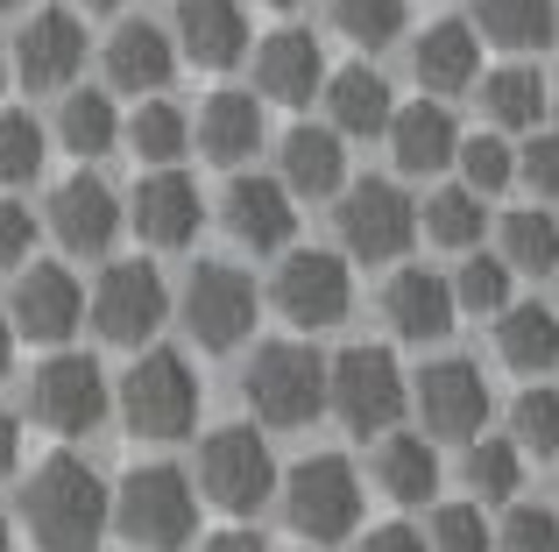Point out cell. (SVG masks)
I'll use <instances>...</instances> for the list:
<instances>
[{"label":"cell","mask_w":559,"mask_h":552,"mask_svg":"<svg viewBox=\"0 0 559 552\" xmlns=\"http://www.w3.org/2000/svg\"><path fill=\"white\" fill-rule=\"evenodd\" d=\"M22 517L43 552H93L107 539V482L79 454H50L22 489Z\"/></svg>","instance_id":"1"},{"label":"cell","mask_w":559,"mask_h":552,"mask_svg":"<svg viewBox=\"0 0 559 552\" xmlns=\"http://www.w3.org/2000/svg\"><path fill=\"white\" fill-rule=\"evenodd\" d=\"M107 525L135 552H185L199 531V496H191L185 468H170V460L128 468L121 489H107Z\"/></svg>","instance_id":"2"},{"label":"cell","mask_w":559,"mask_h":552,"mask_svg":"<svg viewBox=\"0 0 559 552\" xmlns=\"http://www.w3.org/2000/svg\"><path fill=\"white\" fill-rule=\"evenodd\" d=\"M241 389H248L255 425L298 432V425H312V418L326 411V355L305 347V340H270V347H255Z\"/></svg>","instance_id":"3"},{"label":"cell","mask_w":559,"mask_h":552,"mask_svg":"<svg viewBox=\"0 0 559 552\" xmlns=\"http://www.w3.org/2000/svg\"><path fill=\"white\" fill-rule=\"evenodd\" d=\"M121 418L135 440H185L191 425H199V375H191V361L178 347H150V355H135V369L121 375Z\"/></svg>","instance_id":"4"},{"label":"cell","mask_w":559,"mask_h":552,"mask_svg":"<svg viewBox=\"0 0 559 552\" xmlns=\"http://www.w3.org/2000/svg\"><path fill=\"white\" fill-rule=\"evenodd\" d=\"M326 404L341 411L347 432L382 440V432H396V418L411 411V383H404L390 347H347V355L326 361Z\"/></svg>","instance_id":"5"},{"label":"cell","mask_w":559,"mask_h":552,"mask_svg":"<svg viewBox=\"0 0 559 552\" xmlns=\"http://www.w3.org/2000/svg\"><path fill=\"white\" fill-rule=\"evenodd\" d=\"M276 489H284V525L298 531L305 545H341L347 531L361 525V475H355V460H341V454L298 460Z\"/></svg>","instance_id":"6"},{"label":"cell","mask_w":559,"mask_h":552,"mask_svg":"<svg viewBox=\"0 0 559 552\" xmlns=\"http://www.w3.org/2000/svg\"><path fill=\"white\" fill-rule=\"evenodd\" d=\"M107 404H114V389L93 355H50L28 375V418L43 432H57V440H85L107 418Z\"/></svg>","instance_id":"7"},{"label":"cell","mask_w":559,"mask_h":552,"mask_svg":"<svg viewBox=\"0 0 559 552\" xmlns=\"http://www.w3.org/2000/svg\"><path fill=\"white\" fill-rule=\"evenodd\" d=\"M199 489L219 503V511L248 517L276 496V460H270V440L255 425H219L205 432L199 446Z\"/></svg>","instance_id":"8"},{"label":"cell","mask_w":559,"mask_h":552,"mask_svg":"<svg viewBox=\"0 0 559 552\" xmlns=\"http://www.w3.org/2000/svg\"><path fill=\"white\" fill-rule=\"evenodd\" d=\"M418 241V206L404 184L390 178H361L341 192V249L355 263H396Z\"/></svg>","instance_id":"9"},{"label":"cell","mask_w":559,"mask_h":552,"mask_svg":"<svg viewBox=\"0 0 559 552\" xmlns=\"http://www.w3.org/2000/svg\"><path fill=\"white\" fill-rule=\"evenodd\" d=\"M276 312L298 333H326L355 312V276H347V255L333 249H290L284 269H276Z\"/></svg>","instance_id":"10"},{"label":"cell","mask_w":559,"mask_h":552,"mask_svg":"<svg viewBox=\"0 0 559 552\" xmlns=\"http://www.w3.org/2000/svg\"><path fill=\"white\" fill-rule=\"evenodd\" d=\"M178 319H185V333L199 347L227 355V347H241L248 326H255V284H248L234 263H199V269L185 276Z\"/></svg>","instance_id":"11"},{"label":"cell","mask_w":559,"mask_h":552,"mask_svg":"<svg viewBox=\"0 0 559 552\" xmlns=\"http://www.w3.org/2000/svg\"><path fill=\"white\" fill-rule=\"evenodd\" d=\"M164 319H170V290H164V276H156L150 263H114L107 276H99V290H93V326L107 333L114 347L156 340V333H164Z\"/></svg>","instance_id":"12"},{"label":"cell","mask_w":559,"mask_h":552,"mask_svg":"<svg viewBox=\"0 0 559 552\" xmlns=\"http://www.w3.org/2000/svg\"><path fill=\"white\" fill-rule=\"evenodd\" d=\"M411 404H418V418H425L432 440H475L481 418H489V383H481L475 361L447 355V361H432V369H418Z\"/></svg>","instance_id":"13"},{"label":"cell","mask_w":559,"mask_h":552,"mask_svg":"<svg viewBox=\"0 0 559 552\" xmlns=\"http://www.w3.org/2000/svg\"><path fill=\"white\" fill-rule=\"evenodd\" d=\"M14 71H22L28 93H64L85 71V28L71 8H36L14 36Z\"/></svg>","instance_id":"14"},{"label":"cell","mask_w":559,"mask_h":552,"mask_svg":"<svg viewBox=\"0 0 559 552\" xmlns=\"http://www.w3.org/2000/svg\"><path fill=\"white\" fill-rule=\"evenodd\" d=\"M85 319V290L64 263H28V276H14V304H8V326L28 333V340H71Z\"/></svg>","instance_id":"15"},{"label":"cell","mask_w":559,"mask_h":552,"mask_svg":"<svg viewBox=\"0 0 559 552\" xmlns=\"http://www.w3.org/2000/svg\"><path fill=\"white\" fill-rule=\"evenodd\" d=\"M199 220H205L199 184H191L185 170H150V178L128 192V220L121 227H135L150 249H185V241H199Z\"/></svg>","instance_id":"16"},{"label":"cell","mask_w":559,"mask_h":552,"mask_svg":"<svg viewBox=\"0 0 559 552\" xmlns=\"http://www.w3.org/2000/svg\"><path fill=\"white\" fill-rule=\"evenodd\" d=\"M50 235L64 241L71 255H107L114 235H121V199H114V184L93 178V170L64 178L50 192Z\"/></svg>","instance_id":"17"},{"label":"cell","mask_w":559,"mask_h":552,"mask_svg":"<svg viewBox=\"0 0 559 552\" xmlns=\"http://www.w3.org/2000/svg\"><path fill=\"white\" fill-rule=\"evenodd\" d=\"M227 235L255 255L290 249V235H298V199L276 178H234L227 184Z\"/></svg>","instance_id":"18"},{"label":"cell","mask_w":559,"mask_h":552,"mask_svg":"<svg viewBox=\"0 0 559 552\" xmlns=\"http://www.w3.org/2000/svg\"><path fill=\"white\" fill-rule=\"evenodd\" d=\"M326 85V50L305 28H276V36L255 43V93L284 99V107H305V99Z\"/></svg>","instance_id":"19"},{"label":"cell","mask_w":559,"mask_h":552,"mask_svg":"<svg viewBox=\"0 0 559 552\" xmlns=\"http://www.w3.org/2000/svg\"><path fill=\"white\" fill-rule=\"evenodd\" d=\"M178 50L199 71H227L248 57V8L241 0H178Z\"/></svg>","instance_id":"20"},{"label":"cell","mask_w":559,"mask_h":552,"mask_svg":"<svg viewBox=\"0 0 559 552\" xmlns=\"http://www.w3.org/2000/svg\"><path fill=\"white\" fill-rule=\"evenodd\" d=\"M178 71V43H170L164 22H121L107 36V79L135 99H156Z\"/></svg>","instance_id":"21"},{"label":"cell","mask_w":559,"mask_h":552,"mask_svg":"<svg viewBox=\"0 0 559 552\" xmlns=\"http://www.w3.org/2000/svg\"><path fill=\"white\" fill-rule=\"evenodd\" d=\"M276 184L290 199H341L347 192V156H341V135L333 128H290L276 142Z\"/></svg>","instance_id":"22"},{"label":"cell","mask_w":559,"mask_h":552,"mask_svg":"<svg viewBox=\"0 0 559 552\" xmlns=\"http://www.w3.org/2000/svg\"><path fill=\"white\" fill-rule=\"evenodd\" d=\"M390 156H396V170L404 178H439V170H453V149H461V128H453V113L447 107H396L390 113Z\"/></svg>","instance_id":"23"},{"label":"cell","mask_w":559,"mask_h":552,"mask_svg":"<svg viewBox=\"0 0 559 552\" xmlns=\"http://www.w3.org/2000/svg\"><path fill=\"white\" fill-rule=\"evenodd\" d=\"M382 319H390L404 340H447L453 333V290L439 269H396L390 290H382Z\"/></svg>","instance_id":"24"},{"label":"cell","mask_w":559,"mask_h":552,"mask_svg":"<svg viewBox=\"0 0 559 552\" xmlns=\"http://www.w3.org/2000/svg\"><path fill=\"white\" fill-rule=\"evenodd\" d=\"M326 113H333V135H355V142H369L390 128V113H396V93H390V79L369 64H347V71H326Z\"/></svg>","instance_id":"25"},{"label":"cell","mask_w":559,"mask_h":552,"mask_svg":"<svg viewBox=\"0 0 559 552\" xmlns=\"http://www.w3.org/2000/svg\"><path fill=\"white\" fill-rule=\"evenodd\" d=\"M411 71H418L425 93H467L481 71V36L467 22H432L411 43Z\"/></svg>","instance_id":"26"},{"label":"cell","mask_w":559,"mask_h":552,"mask_svg":"<svg viewBox=\"0 0 559 552\" xmlns=\"http://www.w3.org/2000/svg\"><path fill=\"white\" fill-rule=\"evenodd\" d=\"M496 355L518 375L559 369V312L552 304H503V312H496Z\"/></svg>","instance_id":"27"},{"label":"cell","mask_w":559,"mask_h":552,"mask_svg":"<svg viewBox=\"0 0 559 552\" xmlns=\"http://www.w3.org/2000/svg\"><path fill=\"white\" fill-rule=\"evenodd\" d=\"M199 149L213 156V164H248V156L262 149V107L255 93H213L199 107Z\"/></svg>","instance_id":"28"},{"label":"cell","mask_w":559,"mask_h":552,"mask_svg":"<svg viewBox=\"0 0 559 552\" xmlns=\"http://www.w3.org/2000/svg\"><path fill=\"white\" fill-rule=\"evenodd\" d=\"M376 489L390 503H432V489H439V454L425 446V432H382V446H376Z\"/></svg>","instance_id":"29"},{"label":"cell","mask_w":559,"mask_h":552,"mask_svg":"<svg viewBox=\"0 0 559 552\" xmlns=\"http://www.w3.org/2000/svg\"><path fill=\"white\" fill-rule=\"evenodd\" d=\"M475 28L510 57H532L559 36V8L552 0H475Z\"/></svg>","instance_id":"30"},{"label":"cell","mask_w":559,"mask_h":552,"mask_svg":"<svg viewBox=\"0 0 559 552\" xmlns=\"http://www.w3.org/2000/svg\"><path fill=\"white\" fill-rule=\"evenodd\" d=\"M546 79H538V64H503L481 79V107H489L496 135H510V128H532L538 135V113H546Z\"/></svg>","instance_id":"31"},{"label":"cell","mask_w":559,"mask_h":552,"mask_svg":"<svg viewBox=\"0 0 559 552\" xmlns=\"http://www.w3.org/2000/svg\"><path fill=\"white\" fill-rule=\"evenodd\" d=\"M496 235H503L496 263H503L510 276H546V269H559V220H552V213H538V206L503 213V220H496Z\"/></svg>","instance_id":"32"},{"label":"cell","mask_w":559,"mask_h":552,"mask_svg":"<svg viewBox=\"0 0 559 552\" xmlns=\"http://www.w3.org/2000/svg\"><path fill=\"white\" fill-rule=\"evenodd\" d=\"M57 142H64L71 156H85V164H99V156L121 142L114 99L107 93H64V107H57Z\"/></svg>","instance_id":"33"},{"label":"cell","mask_w":559,"mask_h":552,"mask_svg":"<svg viewBox=\"0 0 559 552\" xmlns=\"http://www.w3.org/2000/svg\"><path fill=\"white\" fill-rule=\"evenodd\" d=\"M418 227H425V241H439V249H475L481 241V227H489V213H481V199L467 192V184H447V192H432L418 206Z\"/></svg>","instance_id":"34"},{"label":"cell","mask_w":559,"mask_h":552,"mask_svg":"<svg viewBox=\"0 0 559 552\" xmlns=\"http://www.w3.org/2000/svg\"><path fill=\"white\" fill-rule=\"evenodd\" d=\"M185 142H191V121H185V107H170V99H142L135 121H128V149H135L142 164H156V170H178Z\"/></svg>","instance_id":"35"},{"label":"cell","mask_w":559,"mask_h":552,"mask_svg":"<svg viewBox=\"0 0 559 552\" xmlns=\"http://www.w3.org/2000/svg\"><path fill=\"white\" fill-rule=\"evenodd\" d=\"M467 489H475V503H518L524 489V454L510 440H481L475 454H467Z\"/></svg>","instance_id":"36"},{"label":"cell","mask_w":559,"mask_h":552,"mask_svg":"<svg viewBox=\"0 0 559 552\" xmlns=\"http://www.w3.org/2000/svg\"><path fill=\"white\" fill-rule=\"evenodd\" d=\"M510 284H518V276H510L503 263H496V255H467V263L461 269H453L447 276V290H453V312H503V304H510Z\"/></svg>","instance_id":"37"},{"label":"cell","mask_w":559,"mask_h":552,"mask_svg":"<svg viewBox=\"0 0 559 552\" xmlns=\"http://www.w3.org/2000/svg\"><path fill=\"white\" fill-rule=\"evenodd\" d=\"M404 14H411V0H333V28L347 43H361V50L396 43L404 36Z\"/></svg>","instance_id":"38"},{"label":"cell","mask_w":559,"mask_h":552,"mask_svg":"<svg viewBox=\"0 0 559 552\" xmlns=\"http://www.w3.org/2000/svg\"><path fill=\"white\" fill-rule=\"evenodd\" d=\"M453 164H461V184L475 199H496L503 184H518V164H510V142L503 135H461Z\"/></svg>","instance_id":"39"},{"label":"cell","mask_w":559,"mask_h":552,"mask_svg":"<svg viewBox=\"0 0 559 552\" xmlns=\"http://www.w3.org/2000/svg\"><path fill=\"white\" fill-rule=\"evenodd\" d=\"M510 446H518V454H538V460L559 454V389H524V397L510 404Z\"/></svg>","instance_id":"40"},{"label":"cell","mask_w":559,"mask_h":552,"mask_svg":"<svg viewBox=\"0 0 559 552\" xmlns=\"http://www.w3.org/2000/svg\"><path fill=\"white\" fill-rule=\"evenodd\" d=\"M43 170V128L28 113H0V184H36Z\"/></svg>","instance_id":"41"},{"label":"cell","mask_w":559,"mask_h":552,"mask_svg":"<svg viewBox=\"0 0 559 552\" xmlns=\"http://www.w3.org/2000/svg\"><path fill=\"white\" fill-rule=\"evenodd\" d=\"M496 552H559V511H546V503H510L503 531H496Z\"/></svg>","instance_id":"42"},{"label":"cell","mask_w":559,"mask_h":552,"mask_svg":"<svg viewBox=\"0 0 559 552\" xmlns=\"http://www.w3.org/2000/svg\"><path fill=\"white\" fill-rule=\"evenodd\" d=\"M496 531L481 525V503H439L432 511V552H489Z\"/></svg>","instance_id":"43"},{"label":"cell","mask_w":559,"mask_h":552,"mask_svg":"<svg viewBox=\"0 0 559 552\" xmlns=\"http://www.w3.org/2000/svg\"><path fill=\"white\" fill-rule=\"evenodd\" d=\"M518 184H532L538 199H559V135H532L524 149H510Z\"/></svg>","instance_id":"44"},{"label":"cell","mask_w":559,"mask_h":552,"mask_svg":"<svg viewBox=\"0 0 559 552\" xmlns=\"http://www.w3.org/2000/svg\"><path fill=\"white\" fill-rule=\"evenodd\" d=\"M28 241H36V220H28V206L0 199V269L28 263Z\"/></svg>","instance_id":"45"},{"label":"cell","mask_w":559,"mask_h":552,"mask_svg":"<svg viewBox=\"0 0 559 552\" xmlns=\"http://www.w3.org/2000/svg\"><path fill=\"white\" fill-rule=\"evenodd\" d=\"M361 552H425V531H411V525H382L361 539Z\"/></svg>","instance_id":"46"},{"label":"cell","mask_w":559,"mask_h":552,"mask_svg":"<svg viewBox=\"0 0 559 552\" xmlns=\"http://www.w3.org/2000/svg\"><path fill=\"white\" fill-rule=\"evenodd\" d=\"M14 460H22V425H14V411H0V482L14 475Z\"/></svg>","instance_id":"47"},{"label":"cell","mask_w":559,"mask_h":552,"mask_svg":"<svg viewBox=\"0 0 559 552\" xmlns=\"http://www.w3.org/2000/svg\"><path fill=\"white\" fill-rule=\"evenodd\" d=\"M199 552H270V545H262V531H213Z\"/></svg>","instance_id":"48"},{"label":"cell","mask_w":559,"mask_h":552,"mask_svg":"<svg viewBox=\"0 0 559 552\" xmlns=\"http://www.w3.org/2000/svg\"><path fill=\"white\" fill-rule=\"evenodd\" d=\"M14 369V326H8V312H0V375Z\"/></svg>","instance_id":"49"},{"label":"cell","mask_w":559,"mask_h":552,"mask_svg":"<svg viewBox=\"0 0 559 552\" xmlns=\"http://www.w3.org/2000/svg\"><path fill=\"white\" fill-rule=\"evenodd\" d=\"M0 552H14V531L8 525H0Z\"/></svg>","instance_id":"50"},{"label":"cell","mask_w":559,"mask_h":552,"mask_svg":"<svg viewBox=\"0 0 559 552\" xmlns=\"http://www.w3.org/2000/svg\"><path fill=\"white\" fill-rule=\"evenodd\" d=\"M0 93H8V57H0Z\"/></svg>","instance_id":"51"},{"label":"cell","mask_w":559,"mask_h":552,"mask_svg":"<svg viewBox=\"0 0 559 552\" xmlns=\"http://www.w3.org/2000/svg\"><path fill=\"white\" fill-rule=\"evenodd\" d=\"M85 8H121V0H85Z\"/></svg>","instance_id":"52"},{"label":"cell","mask_w":559,"mask_h":552,"mask_svg":"<svg viewBox=\"0 0 559 552\" xmlns=\"http://www.w3.org/2000/svg\"><path fill=\"white\" fill-rule=\"evenodd\" d=\"M270 8H298V0H270Z\"/></svg>","instance_id":"53"},{"label":"cell","mask_w":559,"mask_h":552,"mask_svg":"<svg viewBox=\"0 0 559 552\" xmlns=\"http://www.w3.org/2000/svg\"><path fill=\"white\" fill-rule=\"evenodd\" d=\"M0 8H22V0H0Z\"/></svg>","instance_id":"54"},{"label":"cell","mask_w":559,"mask_h":552,"mask_svg":"<svg viewBox=\"0 0 559 552\" xmlns=\"http://www.w3.org/2000/svg\"><path fill=\"white\" fill-rule=\"evenodd\" d=\"M552 113H559V93H552Z\"/></svg>","instance_id":"55"}]
</instances>
